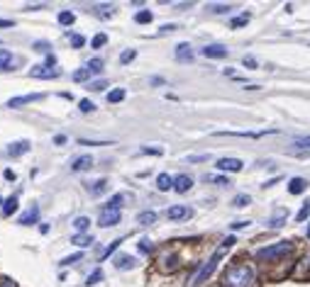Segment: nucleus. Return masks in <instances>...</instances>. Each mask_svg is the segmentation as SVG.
<instances>
[{
  "label": "nucleus",
  "mask_w": 310,
  "mask_h": 287,
  "mask_svg": "<svg viewBox=\"0 0 310 287\" xmlns=\"http://www.w3.org/2000/svg\"><path fill=\"white\" fill-rule=\"evenodd\" d=\"M152 20H154V15L149 13V10H140V13L135 15V22H137V25H149Z\"/></svg>",
  "instance_id": "obj_24"
},
{
  "label": "nucleus",
  "mask_w": 310,
  "mask_h": 287,
  "mask_svg": "<svg viewBox=\"0 0 310 287\" xmlns=\"http://www.w3.org/2000/svg\"><path fill=\"white\" fill-rule=\"evenodd\" d=\"M296 146H300V149H310V134H308V137L296 139Z\"/></svg>",
  "instance_id": "obj_47"
},
{
  "label": "nucleus",
  "mask_w": 310,
  "mask_h": 287,
  "mask_svg": "<svg viewBox=\"0 0 310 287\" xmlns=\"http://www.w3.org/2000/svg\"><path fill=\"white\" fill-rule=\"evenodd\" d=\"M232 244H235V236H227L225 241H223V246H220V248H217V251H215V253L210 256V260H208V263H203V265H200V270H198V273L193 275V277H191V287L203 285V282H205V280H208V277H210V275L215 273V268H217L220 258L225 256V251H230V248H232Z\"/></svg>",
  "instance_id": "obj_1"
},
{
  "label": "nucleus",
  "mask_w": 310,
  "mask_h": 287,
  "mask_svg": "<svg viewBox=\"0 0 310 287\" xmlns=\"http://www.w3.org/2000/svg\"><path fill=\"white\" fill-rule=\"evenodd\" d=\"M78 109H81L83 114H88V112H93V109H96V105H93L91 100H81V102H78Z\"/></svg>",
  "instance_id": "obj_35"
},
{
  "label": "nucleus",
  "mask_w": 310,
  "mask_h": 287,
  "mask_svg": "<svg viewBox=\"0 0 310 287\" xmlns=\"http://www.w3.org/2000/svg\"><path fill=\"white\" fill-rule=\"evenodd\" d=\"M47 66H49V69H54V66H57V56H54V54L47 56Z\"/></svg>",
  "instance_id": "obj_51"
},
{
  "label": "nucleus",
  "mask_w": 310,
  "mask_h": 287,
  "mask_svg": "<svg viewBox=\"0 0 310 287\" xmlns=\"http://www.w3.org/2000/svg\"><path fill=\"white\" fill-rule=\"evenodd\" d=\"M13 212H17V197H8L5 200V205H3V217H10Z\"/></svg>",
  "instance_id": "obj_21"
},
{
  "label": "nucleus",
  "mask_w": 310,
  "mask_h": 287,
  "mask_svg": "<svg viewBox=\"0 0 310 287\" xmlns=\"http://www.w3.org/2000/svg\"><path fill=\"white\" fill-rule=\"evenodd\" d=\"M249 22V13H244V15H240V17H235L230 25H232V29H237V27H244Z\"/></svg>",
  "instance_id": "obj_31"
},
{
  "label": "nucleus",
  "mask_w": 310,
  "mask_h": 287,
  "mask_svg": "<svg viewBox=\"0 0 310 287\" xmlns=\"http://www.w3.org/2000/svg\"><path fill=\"white\" fill-rule=\"evenodd\" d=\"M113 5H103V8H98V15L103 17V20H108V17H113Z\"/></svg>",
  "instance_id": "obj_38"
},
{
  "label": "nucleus",
  "mask_w": 310,
  "mask_h": 287,
  "mask_svg": "<svg viewBox=\"0 0 310 287\" xmlns=\"http://www.w3.org/2000/svg\"><path fill=\"white\" fill-rule=\"evenodd\" d=\"M81 258H83V253H73V256L61 260V265H71V263H76V260H81Z\"/></svg>",
  "instance_id": "obj_46"
},
{
  "label": "nucleus",
  "mask_w": 310,
  "mask_h": 287,
  "mask_svg": "<svg viewBox=\"0 0 310 287\" xmlns=\"http://www.w3.org/2000/svg\"><path fill=\"white\" fill-rule=\"evenodd\" d=\"M135 265H137V260L132 258V256H127V253L115 256V268H117V270H132Z\"/></svg>",
  "instance_id": "obj_13"
},
{
  "label": "nucleus",
  "mask_w": 310,
  "mask_h": 287,
  "mask_svg": "<svg viewBox=\"0 0 310 287\" xmlns=\"http://www.w3.org/2000/svg\"><path fill=\"white\" fill-rule=\"evenodd\" d=\"M142 153H152V156H161L164 153V149H159V146H144V149H140Z\"/></svg>",
  "instance_id": "obj_43"
},
{
  "label": "nucleus",
  "mask_w": 310,
  "mask_h": 287,
  "mask_svg": "<svg viewBox=\"0 0 310 287\" xmlns=\"http://www.w3.org/2000/svg\"><path fill=\"white\" fill-rule=\"evenodd\" d=\"M283 217H286V212L281 209V214H279V219L274 217L271 221H269V229H279V226H283Z\"/></svg>",
  "instance_id": "obj_40"
},
{
  "label": "nucleus",
  "mask_w": 310,
  "mask_h": 287,
  "mask_svg": "<svg viewBox=\"0 0 310 287\" xmlns=\"http://www.w3.org/2000/svg\"><path fill=\"white\" fill-rule=\"evenodd\" d=\"M100 280H103V270H100V268H98V270H93V273L88 275V280H85V285H88V287H91V285H98Z\"/></svg>",
  "instance_id": "obj_30"
},
{
  "label": "nucleus",
  "mask_w": 310,
  "mask_h": 287,
  "mask_svg": "<svg viewBox=\"0 0 310 287\" xmlns=\"http://www.w3.org/2000/svg\"><path fill=\"white\" fill-rule=\"evenodd\" d=\"M37 221H39V207L37 205H32L27 212L20 217V224H22V226H32V224H37Z\"/></svg>",
  "instance_id": "obj_11"
},
{
  "label": "nucleus",
  "mask_w": 310,
  "mask_h": 287,
  "mask_svg": "<svg viewBox=\"0 0 310 287\" xmlns=\"http://www.w3.org/2000/svg\"><path fill=\"white\" fill-rule=\"evenodd\" d=\"M122 100H125V90H122V88L108 93V102H122Z\"/></svg>",
  "instance_id": "obj_29"
},
{
  "label": "nucleus",
  "mask_w": 310,
  "mask_h": 287,
  "mask_svg": "<svg viewBox=\"0 0 310 287\" xmlns=\"http://www.w3.org/2000/svg\"><path fill=\"white\" fill-rule=\"evenodd\" d=\"M293 244L291 241H279L274 246H264V248H256V258L259 260H271V258H281L286 253H291Z\"/></svg>",
  "instance_id": "obj_3"
},
{
  "label": "nucleus",
  "mask_w": 310,
  "mask_h": 287,
  "mask_svg": "<svg viewBox=\"0 0 310 287\" xmlns=\"http://www.w3.org/2000/svg\"><path fill=\"white\" fill-rule=\"evenodd\" d=\"M308 214H310V200H305V202H303V207H300V212L296 214V221H298V224H300V221H305V219H308Z\"/></svg>",
  "instance_id": "obj_28"
},
{
  "label": "nucleus",
  "mask_w": 310,
  "mask_h": 287,
  "mask_svg": "<svg viewBox=\"0 0 310 287\" xmlns=\"http://www.w3.org/2000/svg\"><path fill=\"white\" fill-rule=\"evenodd\" d=\"M137 221H140L142 226H152L156 221V212H140V214H137Z\"/></svg>",
  "instance_id": "obj_20"
},
{
  "label": "nucleus",
  "mask_w": 310,
  "mask_h": 287,
  "mask_svg": "<svg viewBox=\"0 0 310 287\" xmlns=\"http://www.w3.org/2000/svg\"><path fill=\"white\" fill-rule=\"evenodd\" d=\"M208 8H210L212 13H227V10H230V5H223V3H220V5H208Z\"/></svg>",
  "instance_id": "obj_48"
},
{
  "label": "nucleus",
  "mask_w": 310,
  "mask_h": 287,
  "mask_svg": "<svg viewBox=\"0 0 310 287\" xmlns=\"http://www.w3.org/2000/svg\"><path fill=\"white\" fill-rule=\"evenodd\" d=\"M217 137H244V139H259L267 134H276V129H267V132H215Z\"/></svg>",
  "instance_id": "obj_7"
},
{
  "label": "nucleus",
  "mask_w": 310,
  "mask_h": 287,
  "mask_svg": "<svg viewBox=\"0 0 310 287\" xmlns=\"http://www.w3.org/2000/svg\"><path fill=\"white\" fill-rule=\"evenodd\" d=\"M244 66L247 69H256V59L254 56H244Z\"/></svg>",
  "instance_id": "obj_49"
},
{
  "label": "nucleus",
  "mask_w": 310,
  "mask_h": 287,
  "mask_svg": "<svg viewBox=\"0 0 310 287\" xmlns=\"http://www.w3.org/2000/svg\"><path fill=\"white\" fill-rule=\"evenodd\" d=\"M88 226H91V219L88 217H76L73 219V229H76L78 234H85L88 232Z\"/></svg>",
  "instance_id": "obj_23"
},
{
  "label": "nucleus",
  "mask_w": 310,
  "mask_h": 287,
  "mask_svg": "<svg viewBox=\"0 0 310 287\" xmlns=\"http://www.w3.org/2000/svg\"><path fill=\"white\" fill-rule=\"evenodd\" d=\"M71 241L78 244V246H91V244H93V236H91V234H76Z\"/></svg>",
  "instance_id": "obj_25"
},
{
  "label": "nucleus",
  "mask_w": 310,
  "mask_h": 287,
  "mask_svg": "<svg viewBox=\"0 0 310 287\" xmlns=\"http://www.w3.org/2000/svg\"><path fill=\"white\" fill-rule=\"evenodd\" d=\"M203 56H208V59H225L227 49L223 46V44H210V46L203 49Z\"/></svg>",
  "instance_id": "obj_14"
},
{
  "label": "nucleus",
  "mask_w": 310,
  "mask_h": 287,
  "mask_svg": "<svg viewBox=\"0 0 310 287\" xmlns=\"http://www.w3.org/2000/svg\"><path fill=\"white\" fill-rule=\"evenodd\" d=\"M32 149V144H29V141H25V139H20V141H13V144H10V146H8V153H10V156H22V153H27V151Z\"/></svg>",
  "instance_id": "obj_12"
},
{
  "label": "nucleus",
  "mask_w": 310,
  "mask_h": 287,
  "mask_svg": "<svg viewBox=\"0 0 310 287\" xmlns=\"http://www.w3.org/2000/svg\"><path fill=\"white\" fill-rule=\"evenodd\" d=\"M191 188H193V178H191V176L181 173V176H176V178H173V190L176 192H181V195H184V192H188Z\"/></svg>",
  "instance_id": "obj_10"
},
{
  "label": "nucleus",
  "mask_w": 310,
  "mask_h": 287,
  "mask_svg": "<svg viewBox=\"0 0 310 287\" xmlns=\"http://www.w3.org/2000/svg\"><path fill=\"white\" fill-rule=\"evenodd\" d=\"M13 66V54L8 49H0V71H8Z\"/></svg>",
  "instance_id": "obj_22"
},
{
  "label": "nucleus",
  "mask_w": 310,
  "mask_h": 287,
  "mask_svg": "<svg viewBox=\"0 0 310 287\" xmlns=\"http://www.w3.org/2000/svg\"><path fill=\"white\" fill-rule=\"evenodd\" d=\"M135 56H137V51H135V49H127L125 54L120 56V64H129V61H132Z\"/></svg>",
  "instance_id": "obj_42"
},
{
  "label": "nucleus",
  "mask_w": 310,
  "mask_h": 287,
  "mask_svg": "<svg viewBox=\"0 0 310 287\" xmlns=\"http://www.w3.org/2000/svg\"><path fill=\"white\" fill-rule=\"evenodd\" d=\"M205 180L208 183H217V185H230V180L225 176H205Z\"/></svg>",
  "instance_id": "obj_37"
},
{
  "label": "nucleus",
  "mask_w": 310,
  "mask_h": 287,
  "mask_svg": "<svg viewBox=\"0 0 310 287\" xmlns=\"http://www.w3.org/2000/svg\"><path fill=\"white\" fill-rule=\"evenodd\" d=\"M249 202H252V197H249V195H237V197L232 200V205L235 207H247Z\"/></svg>",
  "instance_id": "obj_32"
},
{
  "label": "nucleus",
  "mask_w": 310,
  "mask_h": 287,
  "mask_svg": "<svg viewBox=\"0 0 310 287\" xmlns=\"http://www.w3.org/2000/svg\"><path fill=\"white\" fill-rule=\"evenodd\" d=\"M69 39H71V46H73V49H81V46L85 44V39L81 37V34H71Z\"/></svg>",
  "instance_id": "obj_36"
},
{
  "label": "nucleus",
  "mask_w": 310,
  "mask_h": 287,
  "mask_svg": "<svg viewBox=\"0 0 310 287\" xmlns=\"http://www.w3.org/2000/svg\"><path fill=\"white\" fill-rule=\"evenodd\" d=\"M42 93H32V95H20V97H13V100H8V107H22V105H29V102H37V100H42Z\"/></svg>",
  "instance_id": "obj_9"
},
{
  "label": "nucleus",
  "mask_w": 310,
  "mask_h": 287,
  "mask_svg": "<svg viewBox=\"0 0 310 287\" xmlns=\"http://www.w3.org/2000/svg\"><path fill=\"white\" fill-rule=\"evenodd\" d=\"M91 165H93V158H91V156H78V158L71 161V170H73V173H81V170H88Z\"/></svg>",
  "instance_id": "obj_15"
},
{
  "label": "nucleus",
  "mask_w": 310,
  "mask_h": 287,
  "mask_svg": "<svg viewBox=\"0 0 310 287\" xmlns=\"http://www.w3.org/2000/svg\"><path fill=\"white\" fill-rule=\"evenodd\" d=\"M223 285L225 287H256V275L249 265H230L225 270V277H223Z\"/></svg>",
  "instance_id": "obj_2"
},
{
  "label": "nucleus",
  "mask_w": 310,
  "mask_h": 287,
  "mask_svg": "<svg viewBox=\"0 0 310 287\" xmlns=\"http://www.w3.org/2000/svg\"><path fill=\"white\" fill-rule=\"evenodd\" d=\"M156 188L161 192L171 190V188H173V178H171L169 173H159V176H156Z\"/></svg>",
  "instance_id": "obj_18"
},
{
  "label": "nucleus",
  "mask_w": 310,
  "mask_h": 287,
  "mask_svg": "<svg viewBox=\"0 0 310 287\" xmlns=\"http://www.w3.org/2000/svg\"><path fill=\"white\" fill-rule=\"evenodd\" d=\"M120 244H122V239H117V241H113L110 246H108L105 251H103V253H100V258H108V256H110V253H113V251H115L117 246H120Z\"/></svg>",
  "instance_id": "obj_41"
},
{
  "label": "nucleus",
  "mask_w": 310,
  "mask_h": 287,
  "mask_svg": "<svg viewBox=\"0 0 310 287\" xmlns=\"http://www.w3.org/2000/svg\"><path fill=\"white\" fill-rule=\"evenodd\" d=\"M122 202H125V195H120V192L110 197V207H115V209H120V207H122Z\"/></svg>",
  "instance_id": "obj_39"
},
{
  "label": "nucleus",
  "mask_w": 310,
  "mask_h": 287,
  "mask_svg": "<svg viewBox=\"0 0 310 287\" xmlns=\"http://www.w3.org/2000/svg\"><path fill=\"white\" fill-rule=\"evenodd\" d=\"M3 176H5V180H15V178H17V176H15L13 170H5V173H3Z\"/></svg>",
  "instance_id": "obj_56"
},
{
  "label": "nucleus",
  "mask_w": 310,
  "mask_h": 287,
  "mask_svg": "<svg viewBox=\"0 0 310 287\" xmlns=\"http://www.w3.org/2000/svg\"><path fill=\"white\" fill-rule=\"evenodd\" d=\"M173 29H179V27H176V25H164V27H161V32L166 34V32H173Z\"/></svg>",
  "instance_id": "obj_55"
},
{
  "label": "nucleus",
  "mask_w": 310,
  "mask_h": 287,
  "mask_svg": "<svg viewBox=\"0 0 310 287\" xmlns=\"http://www.w3.org/2000/svg\"><path fill=\"white\" fill-rule=\"evenodd\" d=\"M81 144L83 146H105L108 141H88V139H81Z\"/></svg>",
  "instance_id": "obj_50"
},
{
  "label": "nucleus",
  "mask_w": 310,
  "mask_h": 287,
  "mask_svg": "<svg viewBox=\"0 0 310 287\" xmlns=\"http://www.w3.org/2000/svg\"><path fill=\"white\" fill-rule=\"evenodd\" d=\"M120 219H122V212L120 209H115V207H103L98 214V224L103 229H108V226H115V224H120Z\"/></svg>",
  "instance_id": "obj_4"
},
{
  "label": "nucleus",
  "mask_w": 310,
  "mask_h": 287,
  "mask_svg": "<svg viewBox=\"0 0 310 287\" xmlns=\"http://www.w3.org/2000/svg\"><path fill=\"white\" fill-rule=\"evenodd\" d=\"M140 251H142V253H152V241H149V239H142V241H140Z\"/></svg>",
  "instance_id": "obj_45"
},
{
  "label": "nucleus",
  "mask_w": 310,
  "mask_h": 287,
  "mask_svg": "<svg viewBox=\"0 0 310 287\" xmlns=\"http://www.w3.org/2000/svg\"><path fill=\"white\" fill-rule=\"evenodd\" d=\"M166 217H169L171 221H181V219L193 217V209H191V207H186V205H173V207L166 209Z\"/></svg>",
  "instance_id": "obj_5"
},
{
  "label": "nucleus",
  "mask_w": 310,
  "mask_h": 287,
  "mask_svg": "<svg viewBox=\"0 0 310 287\" xmlns=\"http://www.w3.org/2000/svg\"><path fill=\"white\" fill-rule=\"evenodd\" d=\"M73 22H76V15L71 13V10L59 13V25H73Z\"/></svg>",
  "instance_id": "obj_26"
},
{
  "label": "nucleus",
  "mask_w": 310,
  "mask_h": 287,
  "mask_svg": "<svg viewBox=\"0 0 310 287\" xmlns=\"http://www.w3.org/2000/svg\"><path fill=\"white\" fill-rule=\"evenodd\" d=\"M29 76H32V78L49 81V78H59V76H61V71L49 69V66H32V69H29Z\"/></svg>",
  "instance_id": "obj_6"
},
{
  "label": "nucleus",
  "mask_w": 310,
  "mask_h": 287,
  "mask_svg": "<svg viewBox=\"0 0 310 287\" xmlns=\"http://www.w3.org/2000/svg\"><path fill=\"white\" fill-rule=\"evenodd\" d=\"M91 73H93V71L88 69V66H85V69H78L76 73H73V81H76V83H83V81H88V78H91Z\"/></svg>",
  "instance_id": "obj_27"
},
{
  "label": "nucleus",
  "mask_w": 310,
  "mask_h": 287,
  "mask_svg": "<svg viewBox=\"0 0 310 287\" xmlns=\"http://www.w3.org/2000/svg\"><path fill=\"white\" fill-rule=\"evenodd\" d=\"M176 59H179V61H191V59H193V49H191V44H179V46H176Z\"/></svg>",
  "instance_id": "obj_17"
},
{
  "label": "nucleus",
  "mask_w": 310,
  "mask_h": 287,
  "mask_svg": "<svg viewBox=\"0 0 310 287\" xmlns=\"http://www.w3.org/2000/svg\"><path fill=\"white\" fill-rule=\"evenodd\" d=\"M105 190H108V180L105 178H100V180H96V183H91V185H88V192H91V195H96V197L103 195Z\"/></svg>",
  "instance_id": "obj_19"
},
{
  "label": "nucleus",
  "mask_w": 310,
  "mask_h": 287,
  "mask_svg": "<svg viewBox=\"0 0 310 287\" xmlns=\"http://www.w3.org/2000/svg\"><path fill=\"white\" fill-rule=\"evenodd\" d=\"M88 88H91V90H96V93H100L103 88H108V81H93Z\"/></svg>",
  "instance_id": "obj_44"
},
{
  "label": "nucleus",
  "mask_w": 310,
  "mask_h": 287,
  "mask_svg": "<svg viewBox=\"0 0 310 287\" xmlns=\"http://www.w3.org/2000/svg\"><path fill=\"white\" fill-rule=\"evenodd\" d=\"M13 25H15L13 20H0V29L3 27H13Z\"/></svg>",
  "instance_id": "obj_54"
},
{
  "label": "nucleus",
  "mask_w": 310,
  "mask_h": 287,
  "mask_svg": "<svg viewBox=\"0 0 310 287\" xmlns=\"http://www.w3.org/2000/svg\"><path fill=\"white\" fill-rule=\"evenodd\" d=\"M0 287H15V285L10 282V280H3V282H0Z\"/></svg>",
  "instance_id": "obj_57"
},
{
  "label": "nucleus",
  "mask_w": 310,
  "mask_h": 287,
  "mask_svg": "<svg viewBox=\"0 0 310 287\" xmlns=\"http://www.w3.org/2000/svg\"><path fill=\"white\" fill-rule=\"evenodd\" d=\"M247 224H249V221H235V224H232V229H235V232H237V229H244V226H247Z\"/></svg>",
  "instance_id": "obj_52"
},
{
  "label": "nucleus",
  "mask_w": 310,
  "mask_h": 287,
  "mask_svg": "<svg viewBox=\"0 0 310 287\" xmlns=\"http://www.w3.org/2000/svg\"><path fill=\"white\" fill-rule=\"evenodd\" d=\"M305 190H308V180L305 178H291V183H288V192H291V195H303Z\"/></svg>",
  "instance_id": "obj_16"
},
{
  "label": "nucleus",
  "mask_w": 310,
  "mask_h": 287,
  "mask_svg": "<svg viewBox=\"0 0 310 287\" xmlns=\"http://www.w3.org/2000/svg\"><path fill=\"white\" fill-rule=\"evenodd\" d=\"M105 41H108V37H105V34H96V37H93V41H91V46H93V49H100V46H105Z\"/></svg>",
  "instance_id": "obj_34"
},
{
  "label": "nucleus",
  "mask_w": 310,
  "mask_h": 287,
  "mask_svg": "<svg viewBox=\"0 0 310 287\" xmlns=\"http://www.w3.org/2000/svg\"><path fill=\"white\" fill-rule=\"evenodd\" d=\"M85 66L93 71V73H98V71H103V59H91V61H88Z\"/></svg>",
  "instance_id": "obj_33"
},
{
  "label": "nucleus",
  "mask_w": 310,
  "mask_h": 287,
  "mask_svg": "<svg viewBox=\"0 0 310 287\" xmlns=\"http://www.w3.org/2000/svg\"><path fill=\"white\" fill-rule=\"evenodd\" d=\"M54 144H59V146L66 144V137H64V134H57V137H54Z\"/></svg>",
  "instance_id": "obj_53"
},
{
  "label": "nucleus",
  "mask_w": 310,
  "mask_h": 287,
  "mask_svg": "<svg viewBox=\"0 0 310 287\" xmlns=\"http://www.w3.org/2000/svg\"><path fill=\"white\" fill-rule=\"evenodd\" d=\"M242 161L240 158H220L217 161V170H225V173H240L242 170Z\"/></svg>",
  "instance_id": "obj_8"
}]
</instances>
